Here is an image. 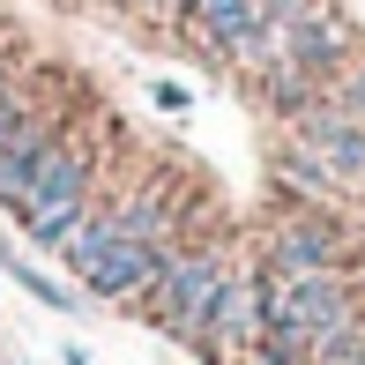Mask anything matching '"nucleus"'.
<instances>
[{"label": "nucleus", "instance_id": "f257e3e1", "mask_svg": "<svg viewBox=\"0 0 365 365\" xmlns=\"http://www.w3.org/2000/svg\"><path fill=\"white\" fill-rule=\"evenodd\" d=\"M90 179H97V157L82 142H60L53 157H45V172L30 179V194L8 209L15 224H23L30 246H45V254H60L68 246V231L90 217Z\"/></svg>", "mask_w": 365, "mask_h": 365}, {"label": "nucleus", "instance_id": "f03ea898", "mask_svg": "<svg viewBox=\"0 0 365 365\" xmlns=\"http://www.w3.org/2000/svg\"><path fill=\"white\" fill-rule=\"evenodd\" d=\"M224 276H231V261L217 254V246H187V254H172L157 269V284L142 291V313L164 328V336L194 343L202 321H209V306H217V291H224Z\"/></svg>", "mask_w": 365, "mask_h": 365}, {"label": "nucleus", "instance_id": "7ed1b4c3", "mask_svg": "<svg viewBox=\"0 0 365 365\" xmlns=\"http://www.w3.org/2000/svg\"><path fill=\"white\" fill-rule=\"evenodd\" d=\"M261 328H269V313H261V269H231L217 306H209V321H202V336H194V351L217 358V365H254Z\"/></svg>", "mask_w": 365, "mask_h": 365}, {"label": "nucleus", "instance_id": "20e7f679", "mask_svg": "<svg viewBox=\"0 0 365 365\" xmlns=\"http://www.w3.org/2000/svg\"><path fill=\"white\" fill-rule=\"evenodd\" d=\"M298 149L336 187H365V120H351L343 105H306L298 112Z\"/></svg>", "mask_w": 365, "mask_h": 365}, {"label": "nucleus", "instance_id": "39448f33", "mask_svg": "<svg viewBox=\"0 0 365 365\" xmlns=\"http://www.w3.org/2000/svg\"><path fill=\"white\" fill-rule=\"evenodd\" d=\"M261 269H284V276H313V269H343V231L328 217H291L276 224L269 239V261Z\"/></svg>", "mask_w": 365, "mask_h": 365}, {"label": "nucleus", "instance_id": "423d86ee", "mask_svg": "<svg viewBox=\"0 0 365 365\" xmlns=\"http://www.w3.org/2000/svg\"><path fill=\"white\" fill-rule=\"evenodd\" d=\"M60 149V127L53 120H23L8 142H0V209H15L30 194V179L45 172V157Z\"/></svg>", "mask_w": 365, "mask_h": 365}, {"label": "nucleus", "instance_id": "0eeeda50", "mask_svg": "<svg viewBox=\"0 0 365 365\" xmlns=\"http://www.w3.org/2000/svg\"><path fill=\"white\" fill-rule=\"evenodd\" d=\"M0 269H8L15 284L30 291V298H38V306H53V313H75V306H82V298H75L68 284H53L45 269H30V261H23V254H8V246H0Z\"/></svg>", "mask_w": 365, "mask_h": 365}, {"label": "nucleus", "instance_id": "6e6552de", "mask_svg": "<svg viewBox=\"0 0 365 365\" xmlns=\"http://www.w3.org/2000/svg\"><path fill=\"white\" fill-rule=\"evenodd\" d=\"M23 120H30V112H23V97H15V82L0 75V142H8V135H15Z\"/></svg>", "mask_w": 365, "mask_h": 365}]
</instances>
